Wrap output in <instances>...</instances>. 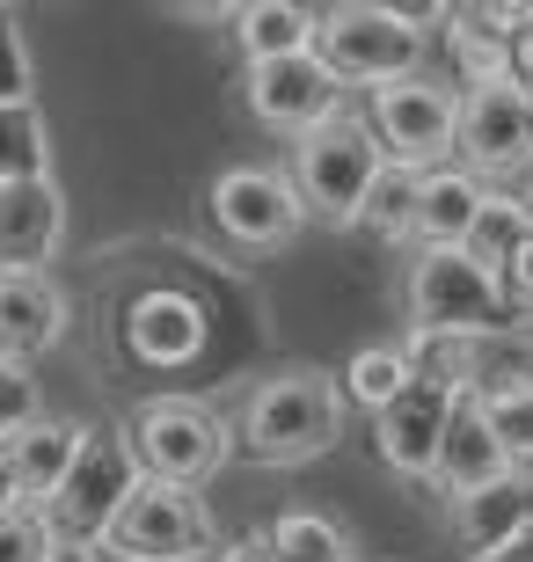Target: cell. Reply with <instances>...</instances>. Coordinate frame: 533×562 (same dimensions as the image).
<instances>
[{"label":"cell","instance_id":"obj_1","mask_svg":"<svg viewBox=\"0 0 533 562\" xmlns=\"http://www.w3.org/2000/svg\"><path fill=\"white\" fill-rule=\"evenodd\" d=\"M344 438V380L329 366H278L242 395V446L256 468H308V460L336 453Z\"/></svg>","mask_w":533,"mask_h":562},{"label":"cell","instance_id":"obj_2","mask_svg":"<svg viewBox=\"0 0 533 562\" xmlns=\"http://www.w3.org/2000/svg\"><path fill=\"white\" fill-rule=\"evenodd\" d=\"M453 8H388V0H344V8H322V66L344 88H388L424 74L431 59V22H446Z\"/></svg>","mask_w":533,"mask_h":562},{"label":"cell","instance_id":"obj_3","mask_svg":"<svg viewBox=\"0 0 533 562\" xmlns=\"http://www.w3.org/2000/svg\"><path fill=\"white\" fill-rule=\"evenodd\" d=\"M380 168H388V154L373 139L366 110H344L322 132L292 139V190H300L308 220H322V227H358L366 190L380 183Z\"/></svg>","mask_w":533,"mask_h":562},{"label":"cell","instance_id":"obj_4","mask_svg":"<svg viewBox=\"0 0 533 562\" xmlns=\"http://www.w3.org/2000/svg\"><path fill=\"white\" fill-rule=\"evenodd\" d=\"M410 329L424 336H504L512 329V300L490 263L468 249H417L410 256Z\"/></svg>","mask_w":533,"mask_h":562},{"label":"cell","instance_id":"obj_5","mask_svg":"<svg viewBox=\"0 0 533 562\" xmlns=\"http://www.w3.org/2000/svg\"><path fill=\"white\" fill-rule=\"evenodd\" d=\"M140 482H146V468L132 453V431L124 424H96L81 460H74V475H66V490L44 504L59 548H103L110 526L124 519V504L140 497Z\"/></svg>","mask_w":533,"mask_h":562},{"label":"cell","instance_id":"obj_6","mask_svg":"<svg viewBox=\"0 0 533 562\" xmlns=\"http://www.w3.org/2000/svg\"><path fill=\"white\" fill-rule=\"evenodd\" d=\"M132 453H140L146 482H176V490H206L234 453V431L220 424V409L198 395H146L132 417Z\"/></svg>","mask_w":533,"mask_h":562},{"label":"cell","instance_id":"obj_7","mask_svg":"<svg viewBox=\"0 0 533 562\" xmlns=\"http://www.w3.org/2000/svg\"><path fill=\"white\" fill-rule=\"evenodd\" d=\"M366 125L380 139V154L417 176L431 168H453V146H460V88L438 81V74H410V81H388L366 95Z\"/></svg>","mask_w":533,"mask_h":562},{"label":"cell","instance_id":"obj_8","mask_svg":"<svg viewBox=\"0 0 533 562\" xmlns=\"http://www.w3.org/2000/svg\"><path fill=\"white\" fill-rule=\"evenodd\" d=\"M110 562H212L220 555V519H212L206 490H176V482H140V497L124 504V519L103 541Z\"/></svg>","mask_w":533,"mask_h":562},{"label":"cell","instance_id":"obj_9","mask_svg":"<svg viewBox=\"0 0 533 562\" xmlns=\"http://www.w3.org/2000/svg\"><path fill=\"white\" fill-rule=\"evenodd\" d=\"M212 227L234 249H286L292 234L308 227V205L292 190V168H264V161H234L212 176Z\"/></svg>","mask_w":533,"mask_h":562},{"label":"cell","instance_id":"obj_10","mask_svg":"<svg viewBox=\"0 0 533 562\" xmlns=\"http://www.w3.org/2000/svg\"><path fill=\"white\" fill-rule=\"evenodd\" d=\"M242 103L264 132H286V139H308L329 117L351 110V88L322 66V52H300V59H270L242 74Z\"/></svg>","mask_w":533,"mask_h":562},{"label":"cell","instance_id":"obj_11","mask_svg":"<svg viewBox=\"0 0 533 562\" xmlns=\"http://www.w3.org/2000/svg\"><path fill=\"white\" fill-rule=\"evenodd\" d=\"M453 161L482 176V183H504V176H533V95L526 88H482V95H460V146Z\"/></svg>","mask_w":533,"mask_h":562},{"label":"cell","instance_id":"obj_12","mask_svg":"<svg viewBox=\"0 0 533 562\" xmlns=\"http://www.w3.org/2000/svg\"><path fill=\"white\" fill-rule=\"evenodd\" d=\"M453 409H460L453 395H438V387H424V380H417L395 409H380V417H373V453L388 460V475H402V482H438V453H446Z\"/></svg>","mask_w":533,"mask_h":562},{"label":"cell","instance_id":"obj_13","mask_svg":"<svg viewBox=\"0 0 533 562\" xmlns=\"http://www.w3.org/2000/svg\"><path fill=\"white\" fill-rule=\"evenodd\" d=\"M66 241V198L59 176L37 183H0V278H37Z\"/></svg>","mask_w":533,"mask_h":562},{"label":"cell","instance_id":"obj_14","mask_svg":"<svg viewBox=\"0 0 533 562\" xmlns=\"http://www.w3.org/2000/svg\"><path fill=\"white\" fill-rule=\"evenodd\" d=\"M533 533V475H504L497 490L453 504V548L460 562H504Z\"/></svg>","mask_w":533,"mask_h":562},{"label":"cell","instance_id":"obj_15","mask_svg":"<svg viewBox=\"0 0 533 562\" xmlns=\"http://www.w3.org/2000/svg\"><path fill=\"white\" fill-rule=\"evenodd\" d=\"M124 344H132V358H140V366L176 373V366H190V358L206 351V307H198L190 292H176V285L140 292V300H132V314H124Z\"/></svg>","mask_w":533,"mask_h":562},{"label":"cell","instance_id":"obj_16","mask_svg":"<svg viewBox=\"0 0 533 562\" xmlns=\"http://www.w3.org/2000/svg\"><path fill=\"white\" fill-rule=\"evenodd\" d=\"M66 322H74V307H66V292L52 285V271L37 278H0V351L8 358H30L52 351L66 336Z\"/></svg>","mask_w":533,"mask_h":562},{"label":"cell","instance_id":"obj_17","mask_svg":"<svg viewBox=\"0 0 533 562\" xmlns=\"http://www.w3.org/2000/svg\"><path fill=\"white\" fill-rule=\"evenodd\" d=\"M504 475H519L512 453L497 446V431L482 424V402H460L453 409V431H446V453H438V490H446V504L475 497V490H497Z\"/></svg>","mask_w":533,"mask_h":562},{"label":"cell","instance_id":"obj_18","mask_svg":"<svg viewBox=\"0 0 533 562\" xmlns=\"http://www.w3.org/2000/svg\"><path fill=\"white\" fill-rule=\"evenodd\" d=\"M446 74L460 95L512 88V37L490 22V8H453L446 15Z\"/></svg>","mask_w":533,"mask_h":562},{"label":"cell","instance_id":"obj_19","mask_svg":"<svg viewBox=\"0 0 533 562\" xmlns=\"http://www.w3.org/2000/svg\"><path fill=\"white\" fill-rule=\"evenodd\" d=\"M88 431H96V424H81V417H37L22 438H8L15 475H22V490H30V504H37V512L66 490V475H74V460H81Z\"/></svg>","mask_w":533,"mask_h":562},{"label":"cell","instance_id":"obj_20","mask_svg":"<svg viewBox=\"0 0 533 562\" xmlns=\"http://www.w3.org/2000/svg\"><path fill=\"white\" fill-rule=\"evenodd\" d=\"M314 37H322V8H300V0H248V8H234V52L248 66L300 59V52H314Z\"/></svg>","mask_w":533,"mask_h":562},{"label":"cell","instance_id":"obj_21","mask_svg":"<svg viewBox=\"0 0 533 562\" xmlns=\"http://www.w3.org/2000/svg\"><path fill=\"white\" fill-rule=\"evenodd\" d=\"M490 183L468 176V168H431L424 176V198H417V249H468V227L482 212Z\"/></svg>","mask_w":533,"mask_h":562},{"label":"cell","instance_id":"obj_22","mask_svg":"<svg viewBox=\"0 0 533 562\" xmlns=\"http://www.w3.org/2000/svg\"><path fill=\"white\" fill-rule=\"evenodd\" d=\"M402 351H410V373L424 380V387H438V395H453V402H468V395H482V344L475 336H424V329H410L402 336Z\"/></svg>","mask_w":533,"mask_h":562},{"label":"cell","instance_id":"obj_23","mask_svg":"<svg viewBox=\"0 0 533 562\" xmlns=\"http://www.w3.org/2000/svg\"><path fill=\"white\" fill-rule=\"evenodd\" d=\"M482 424L497 431V446L512 453L519 475H533V373L526 366H504V373L482 380Z\"/></svg>","mask_w":533,"mask_h":562},{"label":"cell","instance_id":"obj_24","mask_svg":"<svg viewBox=\"0 0 533 562\" xmlns=\"http://www.w3.org/2000/svg\"><path fill=\"white\" fill-rule=\"evenodd\" d=\"M336 380H344V402H351V409H366V417L395 409V402L417 387L410 351H402V344H366V351H351V366Z\"/></svg>","mask_w":533,"mask_h":562},{"label":"cell","instance_id":"obj_25","mask_svg":"<svg viewBox=\"0 0 533 562\" xmlns=\"http://www.w3.org/2000/svg\"><path fill=\"white\" fill-rule=\"evenodd\" d=\"M264 541H270V555H278V562H358V541H351L329 512H314V504L278 512Z\"/></svg>","mask_w":533,"mask_h":562},{"label":"cell","instance_id":"obj_26","mask_svg":"<svg viewBox=\"0 0 533 562\" xmlns=\"http://www.w3.org/2000/svg\"><path fill=\"white\" fill-rule=\"evenodd\" d=\"M526 234H533V190H490L482 212H475V227H468V256L490 263V271H504Z\"/></svg>","mask_w":533,"mask_h":562},{"label":"cell","instance_id":"obj_27","mask_svg":"<svg viewBox=\"0 0 533 562\" xmlns=\"http://www.w3.org/2000/svg\"><path fill=\"white\" fill-rule=\"evenodd\" d=\"M417 198H424V176L402 161L380 168V183L366 190V212H358V227L373 241H417Z\"/></svg>","mask_w":533,"mask_h":562},{"label":"cell","instance_id":"obj_28","mask_svg":"<svg viewBox=\"0 0 533 562\" xmlns=\"http://www.w3.org/2000/svg\"><path fill=\"white\" fill-rule=\"evenodd\" d=\"M52 176V132L37 103H0V183H37Z\"/></svg>","mask_w":533,"mask_h":562},{"label":"cell","instance_id":"obj_29","mask_svg":"<svg viewBox=\"0 0 533 562\" xmlns=\"http://www.w3.org/2000/svg\"><path fill=\"white\" fill-rule=\"evenodd\" d=\"M37 417H44L37 373H30L22 358H8V351H0V446H8V438H22Z\"/></svg>","mask_w":533,"mask_h":562},{"label":"cell","instance_id":"obj_30","mask_svg":"<svg viewBox=\"0 0 533 562\" xmlns=\"http://www.w3.org/2000/svg\"><path fill=\"white\" fill-rule=\"evenodd\" d=\"M0 562H59V533L44 512H22V519H0Z\"/></svg>","mask_w":533,"mask_h":562},{"label":"cell","instance_id":"obj_31","mask_svg":"<svg viewBox=\"0 0 533 562\" xmlns=\"http://www.w3.org/2000/svg\"><path fill=\"white\" fill-rule=\"evenodd\" d=\"M0 103H30V52L15 15H0Z\"/></svg>","mask_w":533,"mask_h":562},{"label":"cell","instance_id":"obj_32","mask_svg":"<svg viewBox=\"0 0 533 562\" xmlns=\"http://www.w3.org/2000/svg\"><path fill=\"white\" fill-rule=\"evenodd\" d=\"M504 300H512V314H533V234L512 249V263H504Z\"/></svg>","mask_w":533,"mask_h":562},{"label":"cell","instance_id":"obj_33","mask_svg":"<svg viewBox=\"0 0 533 562\" xmlns=\"http://www.w3.org/2000/svg\"><path fill=\"white\" fill-rule=\"evenodd\" d=\"M22 512H37V504H30V490L15 475V453L0 446V519H22Z\"/></svg>","mask_w":533,"mask_h":562},{"label":"cell","instance_id":"obj_34","mask_svg":"<svg viewBox=\"0 0 533 562\" xmlns=\"http://www.w3.org/2000/svg\"><path fill=\"white\" fill-rule=\"evenodd\" d=\"M512 88H526V95H533V22L512 37Z\"/></svg>","mask_w":533,"mask_h":562},{"label":"cell","instance_id":"obj_35","mask_svg":"<svg viewBox=\"0 0 533 562\" xmlns=\"http://www.w3.org/2000/svg\"><path fill=\"white\" fill-rule=\"evenodd\" d=\"M212 562H278V555H270V541L256 533V541H226V548H220Z\"/></svg>","mask_w":533,"mask_h":562},{"label":"cell","instance_id":"obj_36","mask_svg":"<svg viewBox=\"0 0 533 562\" xmlns=\"http://www.w3.org/2000/svg\"><path fill=\"white\" fill-rule=\"evenodd\" d=\"M59 562H103V548H59Z\"/></svg>","mask_w":533,"mask_h":562},{"label":"cell","instance_id":"obj_37","mask_svg":"<svg viewBox=\"0 0 533 562\" xmlns=\"http://www.w3.org/2000/svg\"><path fill=\"white\" fill-rule=\"evenodd\" d=\"M504 562H533V533H526V541H519V548H512V555H504Z\"/></svg>","mask_w":533,"mask_h":562},{"label":"cell","instance_id":"obj_38","mask_svg":"<svg viewBox=\"0 0 533 562\" xmlns=\"http://www.w3.org/2000/svg\"><path fill=\"white\" fill-rule=\"evenodd\" d=\"M103 562H110V555H103Z\"/></svg>","mask_w":533,"mask_h":562}]
</instances>
